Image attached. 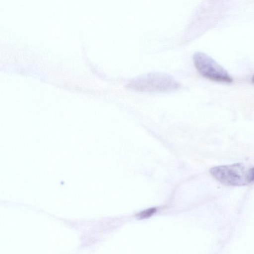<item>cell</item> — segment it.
<instances>
[{"label":"cell","mask_w":254,"mask_h":254,"mask_svg":"<svg viewBox=\"0 0 254 254\" xmlns=\"http://www.w3.org/2000/svg\"><path fill=\"white\" fill-rule=\"evenodd\" d=\"M180 84L170 74L162 72H151L131 79L127 87L138 92H162L179 88Z\"/></svg>","instance_id":"obj_1"},{"label":"cell","mask_w":254,"mask_h":254,"mask_svg":"<svg viewBox=\"0 0 254 254\" xmlns=\"http://www.w3.org/2000/svg\"><path fill=\"white\" fill-rule=\"evenodd\" d=\"M193 61L197 71L206 78L223 83L233 81L227 71L206 54L196 52L193 55Z\"/></svg>","instance_id":"obj_2"},{"label":"cell","mask_w":254,"mask_h":254,"mask_svg":"<svg viewBox=\"0 0 254 254\" xmlns=\"http://www.w3.org/2000/svg\"><path fill=\"white\" fill-rule=\"evenodd\" d=\"M249 169L242 163L217 166L211 168L210 174L225 186H243L249 184L248 175Z\"/></svg>","instance_id":"obj_3"},{"label":"cell","mask_w":254,"mask_h":254,"mask_svg":"<svg viewBox=\"0 0 254 254\" xmlns=\"http://www.w3.org/2000/svg\"><path fill=\"white\" fill-rule=\"evenodd\" d=\"M155 208H151L140 212L138 214V216L140 219L147 218L152 215L156 211Z\"/></svg>","instance_id":"obj_4"},{"label":"cell","mask_w":254,"mask_h":254,"mask_svg":"<svg viewBox=\"0 0 254 254\" xmlns=\"http://www.w3.org/2000/svg\"><path fill=\"white\" fill-rule=\"evenodd\" d=\"M248 180L249 184L254 182V167L249 169L248 175Z\"/></svg>","instance_id":"obj_5"},{"label":"cell","mask_w":254,"mask_h":254,"mask_svg":"<svg viewBox=\"0 0 254 254\" xmlns=\"http://www.w3.org/2000/svg\"><path fill=\"white\" fill-rule=\"evenodd\" d=\"M252 82L253 83H254V75H253L252 79Z\"/></svg>","instance_id":"obj_6"}]
</instances>
